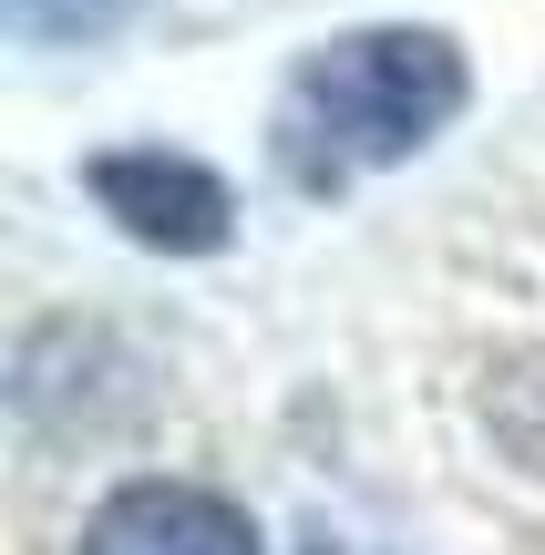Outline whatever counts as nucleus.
I'll use <instances>...</instances> for the list:
<instances>
[{
    "label": "nucleus",
    "mask_w": 545,
    "mask_h": 555,
    "mask_svg": "<svg viewBox=\"0 0 545 555\" xmlns=\"http://www.w3.org/2000/svg\"><path fill=\"white\" fill-rule=\"evenodd\" d=\"M124 0H11V31H31V41H73V31H103Z\"/></svg>",
    "instance_id": "4"
},
{
    "label": "nucleus",
    "mask_w": 545,
    "mask_h": 555,
    "mask_svg": "<svg viewBox=\"0 0 545 555\" xmlns=\"http://www.w3.org/2000/svg\"><path fill=\"white\" fill-rule=\"evenodd\" d=\"M93 206L134 247H165V258L226 247V185L185 155H93Z\"/></svg>",
    "instance_id": "2"
},
{
    "label": "nucleus",
    "mask_w": 545,
    "mask_h": 555,
    "mask_svg": "<svg viewBox=\"0 0 545 555\" xmlns=\"http://www.w3.org/2000/svg\"><path fill=\"white\" fill-rule=\"evenodd\" d=\"M82 555H258L237 504L196 494V483H124L93 504Z\"/></svg>",
    "instance_id": "3"
},
{
    "label": "nucleus",
    "mask_w": 545,
    "mask_h": 555,
    "mask_svg": "<svg viewBox=\"0 0 545 555\" xmlns=\"http://www.w3.org/2000/svg\"><path fill=\"white\" fill-rule=\"evenodd\" d=\"M464 114V52L443 31H350L299 62L278 103V165L299 185H340L361 165H402Z\"/></svg>",
    "instance_id": "1"
}]
</instances>
